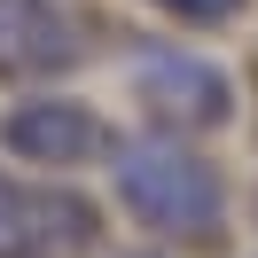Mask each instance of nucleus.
Segmentation results:
<instances>
[{
  "instance_id": "obj_4",
  "label": "nucleus",
  "mask_w": 258,
  "mask_h": 258,
  "mask_svg": "<svg viewBox=\"0 0 258 258\" xmlns=\"http://www.w3.org/2000/svg\"><path fill=\"white\" fill-rule=\"evenodd\" d=\"M0 149L24 164V172H71V164H94V157H117L110 149V125L102 110L86 102H63V94H32L0 117Z\"/></svg>"
},
{
  "instance_id": "obj_5",
  "label": "nucleus",
  "mask_w": 258,
  "mask_h": 258,
  "mask_svg": "<svg viewBox=\"0 0 258 258\" xmlns=\"http://www.w3.org/2000/svg\"><path fill=\"white\" fill-rule=\"evenodd\" d=\"M79 71V24L63 0H0V86H39Z\"/></svg>"
},
{
  "instance_id": "obj_1",
  "label": "nucleus",
  "mask_w": 258,
  "mask_h": 258,
  "mask_svg": "<svg viewBox=\"0 0 258 258\" xmlns=\"http://www.w3.org/2000/svg\"><path fill=\"white\" fill-rule=\"evenodd\" d=\"M110 172H117L125 219L164 242H211L227 227V188L188 141H125L110 157Z\"/></svg>"
},
{
  "instance_id": "obj_3",
  "label": "nucleus",
  "mask_w": 258,
  "mask_h": 258,
  "mask_svg": "<svg viewBox=\"0 0 258 258\" xmlns=\"http://www.w3.org/2000/svg\"><path fill=\"white\" fill-rule=\"evenodd\" d=\"M133 102L172 133H219L235 117V79L188 47H133Z\"/></svg>"
},
{
  "instance_id": "obj_6",
  "label": "nucleus",
  "mask_w": 258,
  "mask_h": 258,
  "mask_svg": "<svg viewBox=\"0 0 258 258\" xmlns=\"http://www.w3.org/2000/svg\"><path fill=\"white\" fill-rule=\"evenodd\" d=\"M164 16H180V24H235L242 16V0H157Z\"/></svg>"
},
{
  "instance_id": "obj_2",
  "label": "nucleus",
  "mask_w": 258,
  "mask_h": 258,
  "mask_svg": "<svg viewBox=\"0 0 258 258\" xmlns=\"http://www.w3.org/2000/svg\"><path fill=\"white\" fill-rule=\"evenodd\" d=\"M102 242V211L79 188L0 164V258H86Z\"/></svg>"
}]
</instances>
